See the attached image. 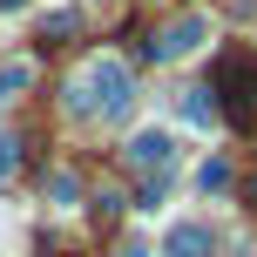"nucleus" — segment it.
<instances>
[{
  "label": "nucleus",
  "instance_id": "1",
  "mask_svg": "<svg viewBox=\"0 0 257 257\" xmlns=\"http://www.w3.org/2000/svg\"><path fill=\"white\" fill-rule=\"evenodd\" d=\"M128 108H136V75H128L122 54H95V61L68 81V115H75V122H95V115L122 122Z\"/></svg>",
  "mask_w": 257,
  "mask_h": 257
},
{
  "label": "nucleus",
  "instance_id": "2",
  "mask_svg": "<svg viewBox=\"0 0 257 257\" xmlns=\"http://www.w3.org/2000/svg\"><path fill=\"white\" fill-rule=\"evenodd\" d=\"M217 88H223V108H230L237 122H257V68L244 54H230V61L217 68Z\"/></svg>",
  "mask_w": 257,
  "mask_h": 257
},
{
  "label": "nucleus",
  "instance_id": "3",
  "mask_svg": "<svg viewBox=\"0 0 257 257\" xmlns=\"http://www.w3.org/2000/svg\"><path fill=\"white\" fill-rule=\"evenodd\" d=\"M203 41H210V14H176V21L149 41V54L156 61H183V54H196Z\"/></svg>",
  "mask_w": 257,
  "mask_h": 257
},
{
  "label": "nucleus",
  "instance_id": "4",
  "mask_svg": "<svg viewBox=\"0 0 257 257\" xmlns=\"http://www.w3.org/2000/svg\"><path fill=\"white\" fill-rule=\"evenodd\" d=\"M122 156H128L136 169H156V176H163V169L176 163V136H169V128H136Z\"/></svg>",
  "mask_w": 257,
  "mask_h": 257
},
{
  "label": "nucleus",
  "instance_id": "5",
  "mask_svg": "<svg viewBox=\"0 0 257 257\" xmlns=\"http://www.w3.org/2000/svg\"><path fill=\"white\" fill-rule=\"evenodd\" d=\"M210 250H217L210 223H176V230L163 237V257H210Z\"/></svg>",
  "mask_w": 257,
  "mask_h": 257
},
{
  "label": "nucleus",
  "instance_id": "6",
  "mask_svg": "<svg viewBox=\"0 0 257 257\" xmlns=\"http://www.w3.org/2000/svg\"><path fill=\"white\" fill-rule=\"evenodd\" d=\"M176 108H183V122H190V128H210V122H217L210 88H183V95H176Z\"/></svg>",
  "mask_w": 257,
  "mask_h": 257
},
{
  "label": "nucleus",
  "instance_id": "7",
  "mask_svg": "<svg viewBox=\"0 0 257 257\" xmlns=\"http://www.w3.org/2000/svg\"><path fill=\"white\" fill-rule=\"evenodd\" d=\"M41 196H48L54 210H75V196H81V183L68 176V169H54V176H48V190H41Z\"/></svg>",
  "mask_w": 257,
  "mask_h": 257
},
{
  "label": "nucleus",
  "instance_id": "8",
  "mask_svg": "<svg viewBox=\"0 0 257 257\" xmlns=\"http://www.w3.org/2000/svg\"><path fill=\"white\" fill-rule=\"evenodd\" d=\"M196 183H203V190H223V183H230V163H217V156H210V163L196 169Z\"/></svg>",
  "mask_w": 257,
  "mask_h": 257
},
{
  "label": "nucleus",
  "instance_id": "9",
  "mask_svg": "<svg viewBox=\"0 0 257 257\" xmlns=\"http://www.w3.org/2000/svg\"><path fill=\"white\" fill-rule=\"evenodd\" d=\"M14 169H21V142H14V136H0V183H7Z\"/></svg>",
  "mask_w": 257,
  "mask_h": 257
},
{
  "label": "nucleus",
  "instance_id": "10",
  "mask_svg": "<svg viewBox=\"0 0 257 257\" xmlns=\"http://www.w3.org/2000/svg\"><path fill=\"white\" fill-rule=\"evenodd\" d=\"M75 27H81V14H75V7H61V14H48V34H75Z\"/></svg>",
  "mask_w": 257,
  "mask_h": 257
},
{
  "label": "nucleus",
  "instance_id": "11",
  "mask_svg": "<svg viewBox=\"0 0 257 257\" xmlns=\"http://www.w3.org/2000/svg\"><path fill=\"white\" fill-rule=\"evenodd\" d=\"M115 257H149V244H122V250H115Z\"/></svg>",
  "mask_w": 257,
  "mask_h": 257
},
{
  "label": "nucleus",
  "instance_id": "12",
  "mask_svg": "<svg viewBox=\"0 0 257 257\" xmlns=\"http://www.w3.org/2000/svg\"><path fill=\"white\" fill-rule=\"evenodd\" d=\"M21 7H27V0H0V14H21Z\"/></svg>",
  "mask_w": 257,
  "mask_h": 257
},
{
  "label": "nucleus",
  "instance_id": "13",
  "mask_svg": "<svg viewBox=\"0 0 257 257\" xmlns=\"http://www.w3.org/2000/svg\"><path fill=\"white\" fill-rule=\"evenodd\" d=\"M0 102H7V95H0Z\"/></svg>",
  "mask_w": 257,
  "mask_h": 257
}]
</instances>
